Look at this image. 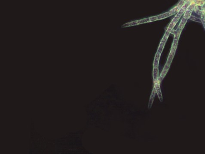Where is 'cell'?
<instances>
[{
    "label": "cell",
    "mask_w": 205,
    "mask_h": 154,
    "mask_svg": "<svg viewBox=\"0 0 205 154\" xmlns=\"http://www.w3.org/2000/svg\"><path fill=\"white\" fill-rule=\"evenodd\" d=\"M184 1V2H186L188 0H183Z\"/></svg>",
    "instance_id": "cell-14"
},
{
    "label": "cell",
    "mask_w": 205,
    "mask_h": 154,
    "mask_svg": "<svg viewBox=\"0 0 205 154\" xmlns=\"http://www.w3.org/2000/svg\"><path fill=\"white\" fill-rule=\"evenodd\" d=\"M178 40L174 39V42L172 44V50H176L177 46Z\"/></svg>",
    "instance_id": "cell-12"
},
{
    "label": "cell",
    "mask_w": 205,
    "mask_h": 154,
    "mask_svg": "<svg viewBox=\"0 0 205 154\" xmlns=\"http://www.w3.org/2000/svg\"><path fill=\"white\" fill-rule=\"evenodd\" d=\"M200 16H201V18H200L201 22L203 24L205 29V7H204Z\"/></svg>",
    "instance_id": "cell-8"
},
{
    "label": "cell",
    "mask_w": 205,
    "mask_h": 154,
    "mask_svg": "<svg viewBox=\"0 0 205 154\" xmlns=\"http://www.w3.org/2000/svg\"><path fill=\"white\" fill-rule=\"evenodd\" d=\"M156 94V92L155 89L154 88L152 91L151 96H150L149 101V105H148L149 109H150L151 108L153 103L154 101V98L155 97Z\"/></svg>",
    "instance_id": "cell-3"
},
{
    "label": "cell",
    "mask_w": 205,
    "mask_h": 154,
    "mask_svg": "<svg viewBox=\"0 0 205 154\" xmlns=\"http://www.w3.org/2000/svg\"><path fill=\"white\" fill-rule=\"evenodd\" d=\"M163 80L161 77L159 76L158 79H156L155 81H154V88L155 89L156 92L158 96L159 100L160 101L162 102L163 101V95H162V92H161V81Z\"/></svg>",
    "instance_id": "cell-1"
},
{
    "label": "cell",
    "mask_w": 205,
    "mask_h": 154,
    "mask_svg": "<svg viewBox=\"0 0 205 154\" xmlns=\"http://www.w3.org/2000/svg\"><path fill=\"white\" fill-rule=\"evenodd\" d=\"M187 20L188 19H186L185 18H182V19H181V21L179 25V27H178V29H179L180 30L182 31V29L184 28V26H185V24H186V22H187Z\"/></svg>",
    "instance_id": "cell-7"
},
{
    "label": "cell",
    "mask_w": 205,
    "mask_h": 154,
    "mask_svg": "<svg viewBox=\"0 0 205 154\" xmlns=\"http://www.w3.org/2000/svg\"><path fill=\"white\" fill-rule=\"evenodd\" d=\"M192 12V11L187 9L186 11H185V13H184V17L186 19H189L191 17V14Z\"/></svg>",
    "instance_id": "cell-9"
},
{
    "label": "cell",
    "mask_w": 205,
    "mask_h": 154,
    "mask_svg": "<svg viewBox=\"0 0 205 154\" xmlns=\"http://www.w3.org/2000/svg\"><path fill=\"white\" fill-rule=\"evenodd\" d=\"M176 51V50L171 49L168 58L167 60V62L169 63V64H171L172 61L173 60V57H174V56H175Z\"/></svg>",
    "instance_id": "cell-4"
},
{
    "label": "cell",
    "mask_w": 205,
    "mask_h": 154,
    "mask_svg": "<svg viewBox=\"0 0 205 154\" xmlns=\"http://www.w3.org/2000/svg\"><path fill=\"white\" fill-rule=\"evenodd\" d=\"M170 65H171V64L166 62V64L165 65L164 67L163 70H162V72H161L160 76V77H161L162 79L165 77L167 73L168 72L169 68H170Z\"/></svg>",
    "instance_id": "cell-2"
},
{
    "label": "cell",
    "mask_w": 205,
    "mask_h": 154,
    "mask_svg": "<svg viewBox=\"0 0 205 154\" xmlns=\"http://www.w3.org/2000/svg\"><path fill=\"white\" fill-rule=\"evenodd\" d=\"M190 19L191 20H194V21H197L198 22H201V19H200L197 18L196 17L193 16H191V17L190 18Z\"/></svg>",
    "instance_id": "cell-13"
},
{
    "label": "cell",
    "mask_w": 205,
    "mask_h": 154,
    "mask_svg": "<svg viewBox=\"0 0 205 154\" xmlns=\"http://www.w3.org/2000/svg\"><path fill=\"white\" fill-rule=\"evenodd\" d=\"M164 44L165 42H161V43L160 44V46H159V49H158V52H157L158 53H160V54H161L162 51H163V47H164Z\"/></svg>",
    "instance_id": "cell-11"
},
{
    "label": "cell",
    "mask_w": 205,
    "mask_h": 154,
    "mask_svg": "<svg viewBox=\"0 0 205 154\" xmlns=\"http://www.w3.org/2000/svg\"><path fill=\"white\" fill-rule=\"evenodd\" d=\"M160 57H161V54L157 52L155 55V58H154V67H158Z\"/></svg>",
    "instance_id": "cell-5"
},
{
    "label": "cell",
    "mask_w": 205,
    "mask_h": 154,
    "mask_svg": "<svg viewBox=\"0 0 205 154\" xmlns=\"http://www.w3.org/2000/svg\"><path fill=\"white\" fill-rule=\"evenodd\" d=\"M196 5L200 6H204L205 4V0H194Z\"/></svg>",
    "instance_id": "cell-10"
},
{
    "label": "cell",
    "mask_w": 205,
    "mask_h": 154,
    "mask_svg": "<svg viewBox=\"0 0 205 154\" xmlns=\"http://www.w3.org/2000/svg\"><path fill=\"white\" fill-rule=\"evenodd\" d=\"M153 77L154 81H155L159 77L158 67H154L153 71Z\"/></svg>",
    "instance_id": "cell-6"
}]
</instances>
